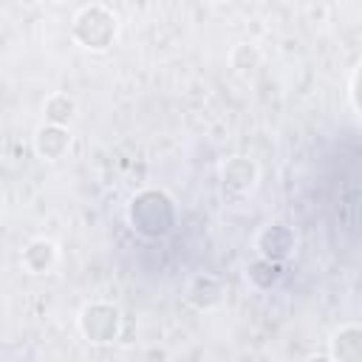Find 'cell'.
<instances>
[{"label": "cell", "instance_id": "6da1fadb", "mask_svg": "<svg viewBox=\"0 0 362 362\" xmlns=\"http://www.w3.org/2000/svg\"><path fill=\"white\" fill-rule=\"evenodd\" d=\"M127 221L144 238H164L175 226V204L164 189H141L130 198Z\"/></svg>", "mask_w": 362, "mask_h": 362}, {"label": "cell", "instance_id": "7a4b0ae2", "mask_svg": "<svg viewBox=\"0 0 362 362\" xmlns=\"http://www.w3.org/2000/svg\"><path fill=\"white\" fill-rule=\"evenodd\" d=\"M71 37H74L85 51L102 54V51H107V48L116 42V37H119V17H116L107 6H102V3L82 6V8L74 14Z\"/></svg>", "mask_w": 362, "mask_h": 362}, {"label": "cell", "instance_id": "3957f363", "mask_svg": "<svg viewBox=\"0 0 362 362\" xmlns=\"http://www.w3.org/2000/svg\"><path fill=\"white\" fill-rule=\"evenodd\" d=\"M79 331L90 345H107L122 331V311L113 303H88L79 311Z\"/></svg>", "mask_w": 362, "mask_h": 362}, {"label": "cell", "instance_id": "277c9868", "mask_svg": "<svg viewBox=\"0 0 362 362\" xmlns=\"http://www.w3.org/2000/svg\"><path fill=\"white\" fill-rule=\"evenodd\" d=\"M294 246H297V238H294L291 226H286V223H269L255 238L257 257L260 260H269V263H277V266L291 257Z\"/></svg>", "mask_w": 362, "mask_h": 362}, {"label": "cell", "instance_id": "5b68a950", "mask_svg": "<svg viewBox=\"0 0 362 362\" xmlns=\"http://www.w3.org/2000/svg\"><path fill=\"white\" fill-rule=\"evenodd\" d=\"M257 164L246 156H232L221 164V187L226 195H249L257 184Z\"/></svg>", "mask_w": 362, "mask_h": 362}, {"label": "cell", "instance_id": "8992f818", "mask_svg": "<svg viewBox=\"0 0 362 362\" xmlns=\"http://www.w3.org/2000/svg\"><path fill=\"white\" fill-rule=\"evenodd\" d=\"M184 300L198 308V311H212L221 305L223 300V283L215 277V274H195L189 283H187V294Z\"/></svg>", "mask_w": 362, "mask_h": 362}, {"label": "cell", "instance_id": "52a82bcc", "mask_svg": "<svg viewBox=\"0 0 362 362\" xmlns=\"http://www.w3.org/2000/svg\"><path fill=\"white\" fill-rule=\"evenodd\" d=\"M57 260H59V249H57V243L48 240V238H34V240H28V246H25L23 255H20V263H23V269H25L28 274H48V272L57 266Z\"/></svg>", "mask_w": 362, "mask_h": 362}, {"label": "cell", "instance_id": "ba28073f", "mask_svg": "<svg viewBox=\"0 0 362 362\" xmlns=\"http://www.w3.org/2000/svg\"><path fill=\"white\" fill-rule=\"evenodd\" d=\"M71 147V133L68 127H57V124H40L34 133V150L40 158L45 161H59Z\"/></svg>", "mask_w": 362, "mask_h": 362}, {"label": "cell", "instance_id": "9c48e42d", "mask_svg": "<svg viewBox=\"0 0 362 362\" xmlns=\"http://www.w3.org/2000/svg\"><path fill=\"white\" fill-rule=\"evenodd\" d=\"M334 362H362V328L356 322H345L331 337V354Z\"/></svg>", "mask_w": 362, "mask_h": 362}, {"label": "cell", "instance_id": "30bf717a", "mask_svg": "<svg viewBox=\"0 0 362 362\" xmlns=\"http://www.w3.org/2000/svg\"><path fill=\"white\" fill-rule=\"evenodd\" d=\"M42 113H45V124H57V127H68L76 116V102L62 93V90H54L45 102H42Z\"/></svg>", "mask_w": 362, "mask_h": 362}, {"label": "cell", "instance_id": "8fae6325", "mask_svg": "<svg viewBox=\"0 0 362 362\" xmlns=\"http://www.w3.org/2000/svg\"><path fill=\"white\" fill-rule=\"evenodd\" d=\"M229 65H232L240 76H249V74L260 65V51H257L252 42H238V45H232V51H229Z\"/></svg>", "mask_w": 362, "mask_h": 362}, {"label": "cell", "instance_id": "7c38bea8", "mask_svg": "<svg viewBox=\"0 0 362 362\" xmlns=\"http://www.w3.org/2000/svg\"><path fill=\"white\" fill-rule=\"evenodd\" d=\"M356 82H359V65L351 71V85H348V96H351V107L359 116V99H356Z\"/></svg>", "mask_w": 362, "mask_h": 362}, {"label": "cell", "instance_id": "4fadbf2b", "mask_svg": "<svg viewBox=\"0 0 362 362\" xmlns=\"http://www.w3.org/2000/svg\"><path fill=\"white\" fill-rule=\"evenodd\" d=\"M305 362H334V359H331L328 354H311V356H308Z\"/></svg>", "mask_w": 362, "mask_h": 362}]
</instances>
